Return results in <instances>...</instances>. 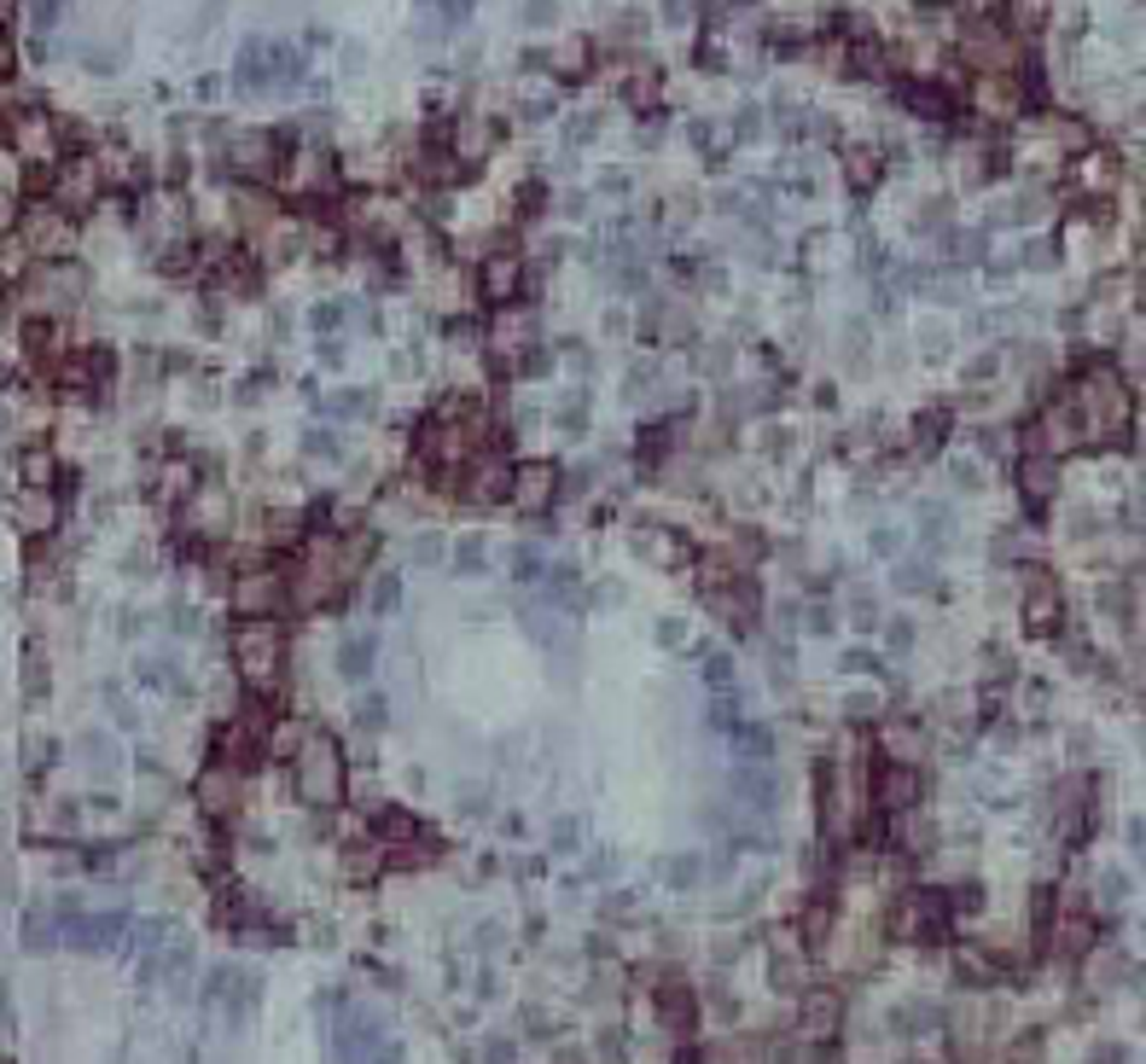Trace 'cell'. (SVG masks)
Returning a JSON list of instances; mask_svg holds the SVG:
<instances>
[{"instance_id": "obj_1", "label": "cell", "mask_w": 1146, "mask_h": 1064, "mask_svg": "<svg viewBox=\"0 0 1146 1064\" xmlns=\"http://www.w3.org/2000/svg\"><path fill=\"white\" fill-rule=\"evenodd\" d=\"M1065 413H1071V425H1076V436H1083L1088 448L1094 443H1118V436L1129 431V419H1135V396H1129L1118 367L1094 361V367H1083V379L1071 384Z\"/></svg>"}, {"instance_id": "obj_2", "label": "cell", "mask_w": 1146, "mask_h": 1064, "mask_svg": "<svg viewBox=\"0 0 1146 1064\" xmlns=\"http://www.w3.org/2000/svg\"><path fill=\"white\" fill-rule=\"evenodd\" d=\"M233 664H239V675L257 692L280 686V675H285V634H280V622L274 617L245 622V629L233 634Z\"/></svg>"}, {"instance_id": "obj_3", "label": "cell", "mask_w": 1146, "mask_h": 1064, "mask_svg": "<svg viewBox=\"0 0 1146 1064\" xmlns=\"http://www.w3.org/2000/svg\"><path fill=\"white\" fill-rule=\"evenodd\" d=\"M297 791L309 797L315 808H332L344 803V756L326 733H303V751H297Z\"/></svg>"}, {"instance_id": "obj_4", "label": "cell", "mask_w": 1146, "mask_h": 1064, "mask_svg": "<svg viewBox=\"0 0 1146 1064\" xmlns=\"http://www.w3.org/2000/svg\"><path fill=\"white\" fill-rule=\"evenodd\" d=\"M960 59H966L972 71H984V76H1007L1019 64V47H1013V36H1007L996 18H977L966 29V41H960Z\"/></svg>"}, {"instance_id": "obj_5", "label": "cell", "mask_w": 1146, "mask_h": 1064, "mask_svg": "<svg viewBox=\"0 0 1146 1064\" xmlns=\"http://www.w3.org/2000/svg\"><path fill=\"white\" fill-rule=\"evenodd\" d=\"M274 158H280L274 134H239V140H227V169L233 175H245V181L274 175Z\"/></svg>"}, {"instance_id": "obj_6", "label": "cell", "mask_w": 1146, "mask_h": 1064, "mask_svg": "<svg viewBox=\"0 0 1146 1064\" xmlns=\"http://www.w3.org/2000/svg\"><path fill=\"white\" fill-rule=\"evenodd\" d=\"M518 285H525V262L518 257H489L483 262V297L489 302H513Z\"/></svg>"}, {"instance_id": "obj_7", "label": "cell", "mask_w": 1146, "mask_h": 1064, "mask_svg": "<svg viewBox=\"0 0 1146 1064\" xmlns=\"http://www.w3.org/2000/svg\"><path fill=\"white\" fill-rule=\"evenodd\" d=\"M233 599H239V611H245L250 622H257V617H268V611H274V605H280L285 594H280V582H274V577H245V582H239V594H233Z\"/></svg>"}, {"instance_id": "obj_8", "label": "cell", "mask_w": 1146, "mask_h": 1064, "mask_svg": "<svg viewBox=\"0 0 1146 1064\" xmlns=\"http://www.w3.org/2000/svg\"><path fill=\"white\" fill-rule=\"evenodd\" d=\"M1024 622H1031L1036 634H1048L1059 622V587L1053 582H1031V599H1024Z\"/></svg>"}, {"instance_id": "obj_9", "label": "cell", "mask_w": 1146, "mask_h": 1064, "mask_svg": "<svg viewBox=\"0 0 1146 1064\" xmlns=\"http://www.w3.org/2000/svg\"><path fill=\"white\" fill-rule=\"evenodd\" d=\"M902 106L920 111V116H932V123H942V116H949V99H942V88H932V82H908V88H902Z\"/></svg>"}, {"instance_id": "obj_10", "label": "cell", "mask_w": 1146, "mask_h": 1064, "mask_svg": "<svg viewBox=\"0 0 1146 1064\" xmlns=\"http://www.w3.org/2000/svg\"><path fill=\"white\" fill-rule=\"evenodd\" d=\"M373 652H379V640H373V634L349 640V646L338 652V669L349 675V681H367V675H373Z\"/></svg>"}, {"instance_id": "obj_11", "label": "cell", "mask_w": 1146, "mask_h": 1064, "mask_svg": "<svg viewBox=\"0 0 1146 1064\" xmlns=\"http://www.w3.org/2000/svg\"><path fill=\"white\" fill-rule=\"evenodd\" d=\"M518 500H553V466H525L518 471Z\"/></svg>"}, {"instance_id": "obj_12", "label": "cell", "mask_w": 1146, "mask_h": 1064, "mask_svg": "<svg viewBox=\"0 0 1146 1064\" xmlns=\"http://www.w3.org/2000/svg\"><path fill=\"white\" fill-rule=\"evenodd\" d=\"M489 134H495V128H489V123H478V116H471V123H460V158H466V163H478V158H483Z\"/></svg>"}, {"instance_id": "obj_13", "label": "cell", "mask_w": 1146, "mask_h": 1064, "mask_svg": "<svg viewBox=\"0 0 1146 1064\" xmlns=\"http://www.w3.org/2000/svg\"><path fill=\"white\" fill-rule=\"evenodd\" d=\"M384 716H391V709H384V698H361V704H356L361 733H379V728H384Z\"/></svg>"}, {"instance_id": "obj_14", "label": "cell", "mask_w": 1146, "mask_h": 1064, "mask_svg": "<svg viewBox=\"0 0 1146 1064\" xmlns=\"http://www.w3.org/2000/svg\"><path fill=\"white\" fill-rule=\"evenodd\" d=\"M396 587H402L396 577H379V594H373V605H379V611H396V599H402Z\"/></svg>"}, {"instance_id": "obj_15", "label": "cell", "mask_w": 1146, "mask_h": 1064, "mask_svg": "<svg viewBox=\"0 0 1146 1064\" xmlns=\"http://www.w3.org/2000/svg\"><path fill=\"white\" fill-rule=\"evenodd\" d=\"M949 250H954V257H984V239H977V233H954Z\"/></svg>"}, {"instance_id": "obj_16", "label": "cell", "mask_w": 1146, "mask_h": 1064, "mask_svg": "<svg viewBox=\"0 0 1146 1064\" xmlns=\"http://www.w3.org/2000/svg\"><path fill=\"white\" fill-rule=\"evenodd\" d=\"M553 12H559L553 0H530V7H525V24H553Z\"/></svg>"}, {"instance_id": "obj_17", "label": "cell", "mask_w": 1146, "mask_h": 1064, "mask_svg": "<svg viewBox=\"0 0 1146 1064\" xmlns=\"http://www.w3.org/2000/svg\"><path fill=\"white\" fill-rule=\"evenodd\" d=\"M960 7H966L972 18H996V12L1007 7V0H960Z\"/></svg>"}, {"instance_id": "obj_18", "label": "cell", "mask_w": 1146, "mask_h": 1064, "mask_svg": "<svg viewBox=\"0 0 1146 1064\" xmlns=\"http://www.w3.org/2000/svg\"><path fill=\"white\" fill-rule=\"evenodd\" d=\"M443 18L448 24H466L471 18V0H443Z\"/></svg>"}, {"instance_id": "obj_19", "label": "cell", "mask_w": 1146, "mask_h": 1064, "mask_svg": "<svg viewBox=\"0 0 1146 1064\" xmlns=\"http://www.w3.org/2000/svg\"><path fill=\"white\" fill-rule=\"evenodd\" d=\"M734 681V664L728 657H711V686H728Z\"/></svg>"}]
</instances>
